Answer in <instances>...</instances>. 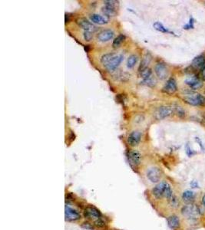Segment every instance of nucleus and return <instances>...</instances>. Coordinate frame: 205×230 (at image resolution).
Masks as SVG:
<instances>
[{
	"mask_svg": "<svg viewBox=\"0 0 205 230\" xmlns=\"http://www.w3.org/2000/svg\"><path fill=\"white\" fill-rule=\"evenodd\" d=\"M84 215H85V218L94 221L101 218L102 214H101L100 211L97 208H95L94 206H90L85 208V211H84Z\"/></svg>",
	"mask_w": 205,
	"mask_h": 230,
	"instance_id": "obj_8",
	"label": "nucleus"
},
{
	"mask_svg": "<svg viewBox=\"0 0 205 230\" xmlns=\"http://www.w3.org/2000/svg\"><path fill=\"white\" fill-rule=\"evenodd\" d=\"M167 223L168 227L172 230L177 229L180 226L181 222H180L179 217L176 215H172L167 219Z\"/></svg>",
	"mask_w": 205,
	"mask_h": 230,
	"instance_id": "obj_17",
	"label": "nucleus"
},
{
	"mask_svg": "<svg viewBox=\"0 0 205 230\" xmlns=\"http://www.w3.org/2000/svg\"><path fill=\"white\" fill-rule=\"evenodd\" d=\"M192 21L193 19H190V23H189L188 25H186L184 26V28L185 29H188V28H193V27H194V25H193V23H192Z\"/></svg>",
	"mask_w": 205,
	"mask_h": 230,
	"instance_id": "obj_36",
	"label": "nucleus"
},
{
	"mask_svg": "<svg viewBox=\"0 0 205 230\" xmlns=\"http://www.w3.org/2000/svg\"><path fill=\"white\" fill-rule=\"evenodd\" d=\"M205 65V56L204 55H199L196 57L192 61V67L194 68L201 69Z\"/></svg>",
	"mask_w": 205,
	"mask_h": 230,
	"instance_id": "obj_19",
	"label": "nucleus"
},
{
	"mask_svg": "<svg viewBox=\"0 0 205 230\" xmlns=\"http://www.w3.org/2000/svg\"><path fill=\"white\" fill-rule=\"evenodd\" d=\"M146 175L148 179L151 182L156 183H158L161 180L162 172L158 167H153L148 170Z\"/></svg>",
	"mask_w": 205,
	"mask_h": 230,
	"instance_id": "obj_5",
	"label": "nucleus"
},
{
	"mask_svg": "<svg viewBox=\"0 0 205 230\" xmlns=\"http://www.w3.org/2000/svg\"><path fill=\"white\" fill-rule=\"evenodd\" d=\"M152 74V70L149 68H146L142 70L139 71V76L141 78H143V80H146L148 78H151Z\"/></svg>",
	"mask_w": 205,
	"mask_h": 230,
	"instance_id": "obj_22",
	"label": "nucleus"
},
{
	"mask_svg": "<svg viewBox=\"0 0 205 230\" xmlns=\"http://www.w3.org/2000/svg\"><path fill=\"white\" fill-rule=\"evenodd\" d=\"M105 6L102 8V12L108 17L115 16L117 14V7L118 6V1H105Z\"/></svg>",
	"mask_w": 205,
	"mask_h": 230,
	"instance_id": "obj_3",
	"label": "nucleus"
},
{
	"mask_svg": "<svg viewBox=\"0 0 205 230\" xmlns=\"http://www.w3.org/2000/svg\"><path fill=\"white\" fill-rule=\"evenodd\" d=\"M151 61H152V56H151V55H150L149 53H147V54L144 55L142 60H141V61L140 67H139V71L148 68V65H149Z\"/></svg>",
	"mask_w": 205,
	"mask_h": 230,
	"instance_id": "obj_21",
	"label": "nucleus"
},
{
	"mask_svg": "<svg viewBox=\"0 0 205 230\" xmlns=\"http://www.w3.org/2000/svg\"><path fill=\"white\" fill-rule=\"evenodd\" d=\"M127 160L131 167H138L141 161V154L138 150H131L127 152Z\"/></svg>",
	"mask_w": 205,
	"mask_h": 230,
	"instance_id": "obj_6",
	"label": "nucleus"
},
{
	"mask_svg": "<svg viewBox=\"0 0 205 230\" xmlns=\"http://www.w3.org/2000/svg\"><path fill=\"white\" fill-rule=\"evenodd\" d=\"M154 71L157 78L161 80L166 79L168 76V69L166 65L163 62H158L154 67Z\"/></svg>",
	"mask_w": 205,
	"mask_h": 230,
	"instance_id": "obj_9",
	"label": "nucleus"
},
{
	"mask_svg": "<svg viewBox=\"0 0 205 230\" xmlns=\"http://www.w3.org/2000/svg\"><path fill=\"white\" fill-rule=\"evenodd\" d=\"M181 198H182L184 202H187V203H191V202L195 198V193L191 190L187 189V190L184 191V193H182V196H181Z\"/></svg>",
	"mask_w": 205,
	"mask_h": 230,
	"instance_id": "obj_20",
	"label": "nucleus"
},
{
	"mask_svg": "<svg viewBox=\"0 0 205 230\" xmlns=\"http://www.w3.org/2000/svg\"><path fill=\"white\" fill-rule=\"evenodd\" d=\"M90 19L92 22L98 25H105L108 23V19L98 14H92L90 15Z\"/></svg>",
	"mask_w": 205,
	"mask_h": 230,
	"instance_id": "obj_18",
	"label": "nucleus"
},
{
	"mask_svg": "<svg viewBox=\"0 0 205 230\" xmlns=\"http://www.w3.org/2000/svg\"><path fill=\"white\" fill-rule=\"evenodd\" d=\"M177 83L174 78H170L163 87L162 91L168 95H173L177 91Z\"/></svg>",
	"mask_w": 205,
	"mask_h": 230,
	"instance_id": "obj_14",
	"label": "nucleus"
},
{
	"mask_svg": "<svg viewBox=\"0 0 205 230\" xmlns=\"http://www.w3.org/2000/svg\"><path fill=\"white\" fill-rule=\"evenodd\" d=\"M138 56L135 55H131L128 57L127 61V67L128 68H133L136 65L137 61H138Z\"/></svg>",
	"mask_w": 205,
	"mask_h": 230,
	"instance_id": "obj_23",
	"label": "nucleus"
},
{
	"mask_svg": "<svg viewBox=\"0 0 205 230\" xmlns=\"http://www.w3.org/2000/svg\"><path fill=\"white\" fill-rule=\"evenodd\" d=\"M83 37L85 41H89L92 39V32H89V31H84Z\"/></svg>",
	"mask_w": 205,
	"mask_h": 230,
	"instance_id": "obj_30",
	"label": "nucleus"
},
{
	"mask_svg": "<svg viewBox=\"0 0 205 230\" xmlns=\"http://www.w3.org/2000/svg\"><path fill=\"white\" fill-rule=\"evenodd\" d=\"M142 84H146V85L150 86V87H153L156 84V81L152 77L151 78H148L146 80H143V82H141Z\"/></svg>",
	"mask_w": 205,
	"mask_h": 230,
	"instance_id": "obj_29",
	"label": "nucleus"
},
{
	"mask_svg": "<svg viewBox=\"0 0 205 230\" xmlns=\"http://www.w3.org/2000/svg\"><path fill=\"white\" fill-rule=\"evenodd\" d=\"M115 55L116 54H115V53H108V54L102 55V57L101 58V62H102V65H103L104 66H105L109 61H110V60H111Z\"/></svg>",
	"mask_w": 205,
	"mask_h": 230,
	"instance_id": "obj_26",
	"label": "nucleus"
},
{
	"mask_svg": "<svg viewBox=\"0 0 205 230\" xmlns=\"http://www.w3.org/2000/svg\"><path fill=\"white\" fill-rule=\"evenodd\" d=\"M201 205L204 206V207H205V193H204V194L203 196H202Z\"/></svg>",
	"mask_w": 205,
	"mask_h": 230,
	"instance_id": "obj_37",
	"label": "nucleus"
},
{
	"mask_svg": "<svg viewBox=\"0 0 205 230\" xmlns=\"http://www.w3.org/2000/svg\"><path fill=\"white\" fill-rule=\"evenodd\" d=\"M82 227L85 229H89V230H93V227L89 224V223H85L82 225Z\"/></svg>",
	"mask_w": 205,
	"mask_h": 230,
	"instance_id": "obj_35",
	"label": "nucleus"
},
{
	"mask_svg": "<svg viewBox=\"0 0 205 230\" xmlns=\"http://www.w3.org/2000/svg\"><path fill=\"white\" fill-rule=\"evenodd\" d=\"M181 214L190 221L197 220L198 215H201L199 207L193 203H188L184 206L181 209Z\"/></svg>",
	"mask_w": 205,
	"mask_h": 230,
	"instance_id": "obj_1",
	"label": "nucleus"
},
{
	"mask_svg": "<svg viewBox=\"0 0 205 230\" xmlns=\"http://www.w3.org/2000/svg\"><path fill=\"white\" fill-rule=\"evenodd\" d=\"M141 139V134L138 130H134L131 132L129 135L127 136V142L131 147H136L140 143Z\"/></svg>",
	"mask_w": 205,
	"mask_h": 230,
	"instance_id": "obj_11",
	"label": "nucleus"
},
{
	"mask_svg": "<svg viewBox=\"0 0 205 230\" xmlns=\"http://www.w3.org/2000/svg\"><path fill=\"white\" fill-rule=\"evenodd\" d=\"M114 35H115V32H113L112 30H102V32H100L98 33V36H97V39H98V41H101V42H106V41H108L111 39H112L113 37H114Z\"/></svg>",
	"mask_w": 205,
	"mask_h": 230,
	"instance_id": "obj_16",
	"label": "nucleus"
},
{
	"mask_svg": "<svg viewBox=\"0 0 205 230\" xmlns=\"http://www.w3.org/2000/svg\"><path fill=\"white\" fill-rule=\"evenodd\" d=\"M173 111V108L169 106H161L154 112V117L157 120H162L169 117Z\"/></svg>",
	"mask_w": 205,
	"mask_h": 230,
	"instance_id": "obj_7",
	"label": "nucleus"
},
{
	"mask_svg": "<svg viewBox=\"0 0 205 230\" xmlns=\"http://www.w3.org/2000/svg\"><path fill=\"white\" fill-rule=\"evenodd\" d=\"M123 59H124V56L122 55H115L105 67L109 71H115L120 65Z\"/></svg>",
	"mask_w": 205,
	"mask_h": 230,
	"instance_id": "obj_10",
	"label": "nucleus"
},
{
	"mask_svg": "<svg viewBox=\"0 0 205 230\" xmlns=\"http://www.w3.org/2000/svg\"><path fill=\"white\" fill-rule=\"evenodd\" d=\"M125 39V36L124 35H119L118 36H117V38H115V40L113 41L112 45L115 48H118L122 45V43L124 41V40Z\"/></svg>",
	"mask_w": 205,
	"mask_h": 230,
	"instance_id": "obj_25",
	"label": "nucleus"
},
{
	"mask_svg": "<svg viewBox=\"0 0 205 230\" xmlns=\"http://www.w3.org/2000/svg\"><path fill=\"white\" fill-rule=\"evenodd\" d=\"M173 111H174L176 114H177V116H179V117H184L185 114L183 108L180 107V106H174V108H173Z\"/></svg>",
	"mask_w": 205,
	"mask_h": 230,
	"instance_id": "obj_28",
	"label": "nucleus"
},
{
	"mask_svg": "<svg viewBox=\"0 0 205 230\" xmlns=\"http://www.w3.org/2000/svg\"><path fill=\"white\" fill-rule=\"evenodd\" d=\"M77 24L81 28H83L84 31H89V32H93L94 30L96 29V27L85 18H79V19H77Z\"/></svg>",
	"mask_w": 205,
	"mask_h": 230,
	"instance_id": "obj_15",
	"label": "nucleus"
},
{
	"mask_svg": "<svg viewBox=\"0 0 205 230\" xmlns=\"http://www.w3.org/2000/svg\"><path fill=\"white\" fill-rule=\"evenodd\" d=\"M65 217L68 221H76L81 218V215L78 211L66 205L65 209Z\"/></svg>",
	"mask_w": 205,
	"mask_h": 230,
	"instance_id": "obj_12",
	"label": "nucleus"
},
{
	"mask_svg": "<svg viewBox=\"0 0 205 230\" xmlns=\"http://www.w3.org/2000/svg\"><path fill=\"white\" fill-rule=\"evenodd\" d=\"M190 187L192 189H196V188H199V183H198V181L196 180H192L190 182Z\"/></svg>",
	"mask_w": 205,
	"mask_h": 230,
	"instance_id": "obj_34",
	"label": "nucleus"
},
{
	"mask_svg": "<svg viewBox=\"0 0 205 230\" xmlns=\"http://www.w3.org/2000/svg\"><path fill=\"white\" fill-rule=\"evenodd\" d=\"M198 78H200V80L205 81V65L200 70Z\"/></svg>",
	"mask_w": 205,
	"mask_h": 230,
	"instance_id": "obj_32",
	"label": "nucleus"
},
{
	"mask_svg": "<svg viewBox=\"0 0 205 230\" xmlns=\"http://www.w3.org/2000/svg\"><path fill=\"white\" fill-rule=\"evenodd\" d=\"M154 28H155L156 30L159 31V32H163V33H171L173 34V32H171V31L168 29L167 28H165V26L163 25L161 23H159V22H157L154 24Z\"/></svg>",
	"mask_w": 205,
	"mask_h": 230,
	"instance_id": "obj_24",
	"label": "nucleus"
},
{
	"mask_svg": "<svg viewBox=\"0 0 205 230\" xmlns=\"http://www.w3.org/2000/svg\"><path fill=\"white\" fill-rule=\"evenodd\" d=\"M168 202L172 208H177L179 206V199L176 196H174L172 197L170 200L168 201Z\"/></svg>",
	"mask_w": 205,
	"mask_h": 230,
	"instance_id": "obj_27",
	"label": "nucleus"
},
{
	"mask_svg": "<svg viewBox=\"0 0 205 230\" xmlns=\"http://www.w3.org/2000/svg\"><path fill=\"white\" fill-rule=\"evenodd\" d=\"M186 154H187V156H192L193 154H194V153L193 152V150H191V148H190V147L188 144L186 145Z\"/></svg>",
	"mask_w": 205,
	"mask_h": 230,
	"instance_id": "obj_33",
	"label": "nucleus"
},
{
	"mask_svg": "<svg viewBox=\"0 0 205 230\" xmlns=\"http://www.w3.org/2000/svg\"><path fill=\"white\" fill-rule=\"evenodd\" d=\"M169 183L166 181H162V182L157 183L152 189V195L154 196V197L157 199H161L162 198H165V193H166V189Z\"/></svg>",
	"mask_w": 205,
	"mask_h": 230,
	"instance_id": "obj_4",
	"label": "nucleus"
},
{
	"mask_svg": "<svg viewBox=\"0 0 205 230\" xmlns=\"http://www.w3.org/2000/svg\"><path fill=\"white\" fill-rule=\"evenodd\" d=\"M94 225H95L96 226L102 228V227H104L105 226V221H104L102 218H99V219L94 220Z\"/></svg>",
	"mask_w": 205,
	"mask_h": 230,
	"instance_id": "obj_31",
	"label": "nucleus"
},
{
	"mask_svg": "<svg viewBox=\"0 0 205 230\" xmlns=\"http://www.w3.org/2000/svg\"><path fill=\"white\" fill-rule=\"evenodd\" d=\"M185 84L193 90L200 89L203 85L201 80H200V78L196 76H190L187 78L185 80Z\"/></svg>",
	"mask_w": 205,
	"mask_h": 230,
	"instance_id": "obj_13",
	"label": "nucleus"
},
{
	"mask_svg": "<svg viewBox=\"0 0 205 230\" xmlns=\"http://www.w3.org/2000/svg\"><path fill=\"white\" fill-rule=\"evenodd\" d=\"M184 101L193 106L205 105V97L200 94H187L185 95Z\"/></svg>",
	"mask_w": 205,
	"mask_h": 230,
	"instance_id": "obj_2",
	"label": "nucleus"
}]
</instances>
